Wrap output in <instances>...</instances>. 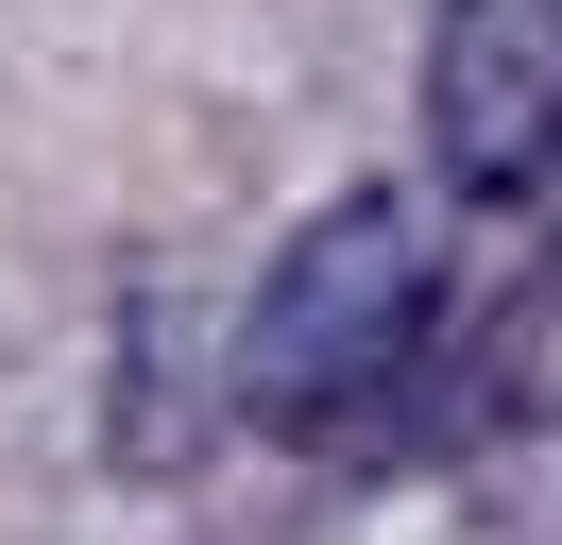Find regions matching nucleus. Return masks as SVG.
<instances>
[{"instance_id": "f257e3e1", "label": "nucleus", "mask_w": 562, "mask_h": 545, "mask_svg": "<svg viewBox=\"0 0 562 545\" xmlns=\"http://www.w3.org/2000/svg\"><path fill=\"white\" fill-rule=\"evenodd\" d=\"M426 324H443V256H426V204L409 188H341L290 222V256L256 272L239 307V409L273 443H341L409 392Z\"/></svg>"}, {"instance_id": "f03ea898", "label": "nucleus", "mask_w": 562, "mask_h": 545, "mask_svg": "<svg viewBox=\"0 0 562 545\" xmlns=\"http://www.w3.org/2000/svg\"><path fill=\"white\" fill-rule=\"evenodd\" d=\"M426 154L443 188H562V0H443L426 18Z\"/></svg>"}]
</instances>
